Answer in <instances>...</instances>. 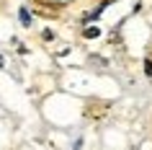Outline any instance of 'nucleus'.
I'll use <instances>...</instances> for the list:
<instances>
[{
	"label": "nucleus",
	"mask_w": 152,
	"mask_h": 150,
	"mask_svg": "<svg viewBox=\"0 0 152 150\" xmlns=\"http://www.w3.org/2000/svg\"><path fill=\"white\" fill-rule=\"evenodd\" d=\"M144 72L152 78V60H144Z\"/></svg>",
	"instance_id": "nucleus-3"
},
{
	"label": "nucleus",
	"mask_w": 152,
	"mask_h": 150,
	"mask_svg": "<svg viewBox=\"0 0 152 150\" xmlns=\"http://www.w3.org/2000/svg\"><path fill=\"white\" fill-rule=\"evenodd\" d=\"M83 34H85V39H96L98 34H101V29H98V26H88Z\"/></svg>",
	"instance_id": "nucleus-1"
},
{
	"label": "nucleus",
	"mask_w": 152,
	"mask_h": 150,
	"mask_svg": "<svg viewBox=\"0 0 152 150\" xmlns=\"http://www.w3.org/2000/svg\"><path fill=\"white\" fill-rule=\"evenodd\" d=\"M21 21H23V24H26V26L31 24V16H28V10H26V8H23V10H21Z\"/></svg>",
	"instance_id": "nucleus-2"
}]
</instances>
